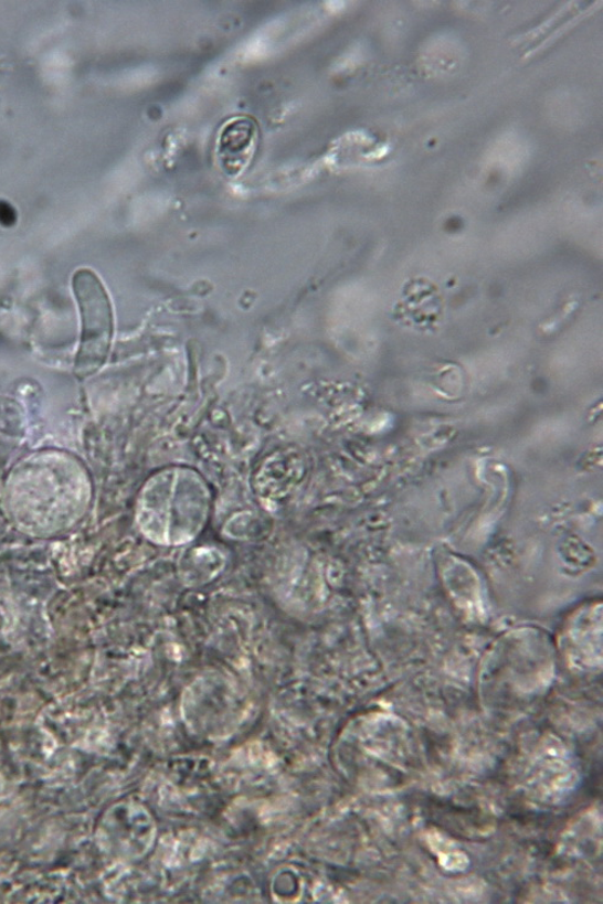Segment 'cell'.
I'll list each match as a JSON object with an SVG mask.
<instances>
[{
	"instance_id": "6da1fadb",
	"label": "cell",
	"mask_w": 603,
	"mask_h": 904,
	"mask_svg": "<svg viewBox=\"0 0 603 904\" xmlns=\"http://www.w3.org/2000/svg\"><path fill=\"white\" fill-rule=\"evenodd\" d=\"M73 290L82 316V343L76 355V372L91 374L99 369L110 347L113 312L106 288L89 269L74 274Z\"/></svg>"
},
{
	"instance_id": "7a4b0ae2",
	"label": "cell",
	"mask_w": 603,
	"mask_h": 904,
	"mask_svg": "<svg viewBox=\"0 0 603 904\" xmlns=\"http://www.w3.org/2000/svg\"><path fill=\"white\" fill-rule=\"evenodd\" d=\"M256 138L255 125L246 119L235 120L225 127L220 137L219 156L230 172H240L252 159Z\"/></svg>"
}]
</instances>
